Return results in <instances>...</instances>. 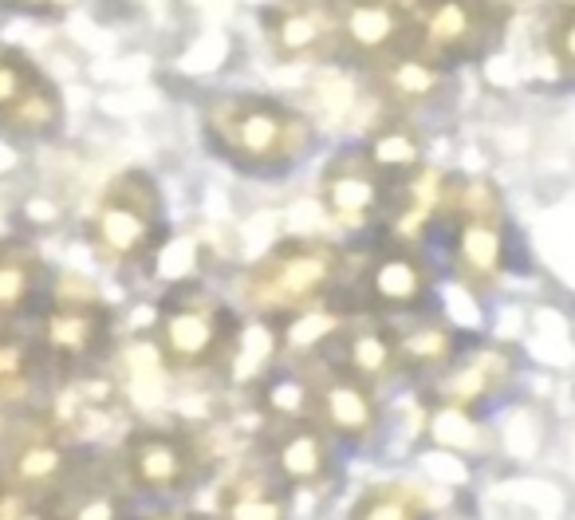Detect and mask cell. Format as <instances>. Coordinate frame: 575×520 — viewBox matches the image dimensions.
I'll use <instances>...</instances> for the list:
<instances>
[{"mask_svg": "<svg viewBox=\"0 0 575 520\" xmlns=\"http://www.w3.org/2000/svg\"><path fill=\"white\" fill-rule=\"evenodd\" d=\"M205 134L233 166L249 174H280L304 162L316 142L312 123L296 107L245 91L217 95L205 107Z\"/></svg>", "mask_w": 575, "mask_h": 520, "instance_id": "6da1fadb", "label": "cell"}, {"mask_svg": "<svg viewBox=\"0 0 575 520\" xmlns=\"http://www.w3.org/2000/svg\"><path fill=\"white\" fill-rule=\"evenodd\" d=\"M339 268H343V257L327 241H312V237L280 241L249 272L245 296L260 316H288V312L327 300V292L339 280Z\"/></svg>", "mask_w": 575, "mask_h": 520, "instance_id": "7a4b0ae2", "label": "cell"}, {"mask_svg": "<svg viewBox=\"0 0 575 520\" xmlns=\"http://www.w3.org/2000/svg\"><path fill=\"white\" fill-rule=\"evenodd\" d=\"M91 241L115 264L146 260L162 241V194L150 174H119L91 213Z\"/></svg>", "mask_w": 575, "mask_h": 520, "instance_id": "3957f363", "label": "cell"}, {"mask_svg": "<svg viewBox=\"0 0 575 520\" xmlns=\"http://www.w3.org/2000/svg\"><path fill=\"white\" fill-rule=\"evenodd\" d=\"M237 331H241L237 316L201 288H178L174 296H166L154 327L166 367L178 371L209 367L221 355H229Z\"/></svg>", "mask_w": 575, "mask_h": 520, "instance_id": "277c9868", "label": "cell"}, {"mask_svg": "<svg viewBox=\"0 0 575 520\" xmlns=\"http://www.w3.org/2000/svg\"><path fill=\"white\" fill-rule=\"evenodd\" d=\"M64 123L60 87L16 48H0V127L20 138H44Z\"/></svg>", "mask_w": 575, "mask_h": 520, "instance_id": "5b68a950", "label": "cell"}, {"mask_svg": "<svg viewBox=\"0 0 575 520\" xmlns=\"http://www.w3.org/2000/svg\"><path fill=\"white\" fill-rule=\"evenodd\" d=\"M386 182L363 150H339L320 178V201L343 229H367L386 209Z\"/></svg>", "mask_w": 575, "mask_h": 520, "instance_id": "8992f818", "label": "cell"}, {"mask_svg": "<svg viewBox=\"0 0 575 520\" xmlns=\"http://www.w3.org/2000/svg\"><path fill=\"white\" fill-rule=\"evenodd\" d=\"M312 418L331 434V442H351V446L371 442L383 422L371 383L355 379L343 367L327 371L323 383L312 387Z\"/></svg>", "mask_w": 575, "mask_h": 520, "instance_id": "52a82bcc", "label": "cell"}, {"mask_svg": "<svg viewBox=\"0 0 575 520\" xmlns=\"http://www.w3.org/2000/svg\"><path fill=\"white\" fill-rule=\"evenodd\" d=\"M130 477L146 493H182L193 481V450L182 434L134 430L127 446Z\"/></svg>", "mask_w": 575, "mask_h": 520, "instance_id": "ba28073f", "label": "cell"}, {"mask_svg": "<svg viewBox=\"0 0 575 520\" xmlns=\"http://www.w3.org/2000/svg\"><path fill=\"white\" fill-rule=\"evenodd\" d=\"M111 316L107 308L87 292V296H60L52 312L44 316V347L64 359V363H83L95 355L107 339Z\"/></svg>", "mask_w": 575, "mask_h": 520, "instance_id": "9c48e42d", "label": "cell"}, {"mask_svg": "<svg viewBox=\"0 0 575 520\" xmlns=\"http://www.w3.org/2000/svg\"><path fill=\"white\" fill-rule=\"evenodd\" d=\"M272 469L288 489H320L331 473V434L316 418H284L272 446Z\"/></svg>", "mask_w": 575, "mask_h": 520, "instance_id": "30bf717a", "label": "cell"}, {"mask_svg": "<svg viewBox=\"0 0 575 520\" xmlns=\"http://www.w3.org/2000/svg\"><path fill=\"white\" fill-rule=\"evenodd\" d=\"M509 379L512 359L505 351L489 347V351H477V355H457L438 379V394H442L449 410L469 414V410H481L489 398H497L509 387Z\"/></svg>", "mask_w": 575, "mask_h": 520, "instance_id": "8fae6325", "label": "cell"}, {"mask_svg": "<svg viewBox=\"0 0 575 520\" xmlns=\"http://www.w3.org/2000/svg\"><path fill=\"white\" fill-rule=\"evenodd\" d=\"M481 8L473 0H426L418 8V44L422 56L453 64L477 48Z\"/></svg>", "mask_w": 575, "mask_h": 520, "instance_id": "7c38bea8", "label": "cell"}, {"mask_svg": "<svg viewBox=\"0 0 575 520\" xmlns=\"http://www.w3.org/2000/svg\"><path fill=\"white\" fill-rule=\"evenodd\" d=\"M367 292L386 312H418L434 296V272L414 249L394 245L390 253H383L371 264Z\"/></svg>", "mask_w": 575, "mask_h": 520, "instance_id": "4fadbf2b", "label": "cell"}, {"mask_svg": "<svg viewBox=\"0 0 575 520\" xmlns=\"http://www.w3.org/2000/svg\"><path fill=\"white\" fill-rule=\"evenodd\" d=\"M406 12L394 8V0H351L339 16V36L355 56L383 60L402 44L406 32Z\"/></svg>", "mask_w": 575, "mask_h": 520, "instance_id": "5bb4252c", "label": "cell"}, {"mask_svg": "<svg viewBox=\"0 0 575 520\" xmlns=\"http://www.w3.org/2000/svg\"><path fill=\"white\" fill-rule=\"evenodd\" d=\"M292 517V497L288 485L280 481L276 469H241L225 493H221V509L217 520H288Z\"/></svg>", "mask_w": 575, "mask_h": 520, "instance_id": "9a60e30c", "label": "cell"}, {"mask_svg": "<svg viewBox=\"0 0 575 520\" xmlns=\"http://www.w3.org/2000/svg\"><path fill=\"white\" fill-rule=\"evenodd\" d=\"M379 64H383L379 67V91L394 107H422L446 91V64H438L430 56H398V60H379Z\"/></svg>", "mask_w": 575, "mask_h": 520, "instance_id": "2e32d148", "label": "cell"}, {"mask_svg": "<svg viewBox=\"0 0 575 520\" xmlns=\"http://www.w3.org/2000/svg\"><path fill=\"white\" fill-rule=\"evenodd\" d=\"M394 351H398V367L414 371V375H442L449 363L461 355V335L457 327L442 320H422L410 331L394 335Z\"/></svg>", "mask_w": 575, "mask_h": 520, "instance_id": "e0dca14e", "label": "cell"}, {"mask_svg": "<svg viewBox=\"0 0 575 520\" xmlns=\"http://www.w3.org/2000/svg\"><path fill=\"white\" fill-rule=\"evenodd\" d=\"M331 24H323V16L312 4H276L264 12V32L268 44L280 60H304L323 44Z\"/></svg>", "mask_w": 575, "mask_h": 520, "instance_id": "ac0fdd59", "label": "cell"}, {"mask_svg": "<svg viewBox=\"0 0 575 520\" xmlns=\"http://www.w3.org/2000/svg\"><path fill=\"white\" fill-rule=\"evenodd\" d=\"M343 371H351L363 383H383L390 371H398V351H394V331L383 324L343 327Z\"/></svg>", "mask_w": 575, "mask_h": 520, "instance_id": "d6986e66", "label": "cell"}, {"mask_svg": "<svg viewBox=\"0 0 575 520\" xmlns=\"http://www.w3.org/2000/svg\"><path fill=\"white\" fill-rule=\"evenodd\" d=\"M363 154L371 158V166L383 174L386 182H402L406 174H414L426 162L422 134L414 127H406V123H383L367 138Z\"/></svg>", "mask_w": 575, "mask_h": 520, "instance_id": "ffe728a7", "label": "cell"}, {"mask_svg": "<svg viewBox=\"0 0 575 520\" xmlns=\"http://www.w3.org/2000/svg\"><path fill=\"white\" fill-rule=\"evenodd\" d=\"M40 292V257L28 245L0 241V320L24 312Z\"/></svg>", "mask_w": 575, "mask_h": 520, "instance_id": "44dd1931", "label": "cell"}, {"mask_svg": "<svg viewBox=\"0 0 575 520\" xmlns=\"http://www.w3.org/2000/svg\"><path fill=\"white\" fill-rule=\"evenodd\" d=\"M347 520H430V505L426 493L410 481H386V485H371Z\"/></svg>", "mask_w": 575, "mask_h": 520, "instance_id": "7402d4cb", "label": "cell"}, {"mask_svg": "<svg viewBox=\"0 0 575 520\" xmlns=\"http://www.w3.org/2000/svg\"><path fill=\"white\" fill-rule=\"evenodd\" d=\"M64 469V450L52 442H36L28 450H20L16 457V477L20 485H52Z\"/></svg>", "mask_w": 575, "mask_h": 520, "instance_id": "603a6c76", "label": "cell"}, {"mask_svg": "<svg viewBox=\"0 0 575 520\" xmlns=\"http://www.w3.org/2000/svg\"><path fill=\"white\" fill-rule=\"evenodd\" d=\"M28 367H32L28 343H24V339H12V335H0V390L24 383Z\"/></svg>", "mask_w": 575, "mask_h": 520, "instance_id": "cb8c5ba5", "label": "cell"}, {"mask_svg": "<svg viewBox=\"0 0 575 520\" xmlns=\"http://www.w3.org/2000/svg\"><path fill=\"white\" fill-rule=\"evenodd\" d=\"M552 56H556L560 71H568L575 79V8H568L560 16V24L552 28Z\"/></svg>", "mask_w": 575, "mask_h": 520, "instance_id": "d4e9b609", "label": "cell"}, {"mask_svg": "<svg viewBox=\"0 0 575 520\" xmlns=\"http://www.w3.org/2000/svg\"><path fill=\"white\" fill-rule=\"evenodd\" d=\"M0 520H48L36 505H28L24 493H4L0 497Z\"/></svg>", "mask_w": 575, "mask_h": 520, "instance_id": "484cf974", "label": "cell"}, {"mask_svg": "<svg viewBox=\"0 0 575 520\" xmlns=\"http://www.w3.org/2000/svg\"><path fill=\"white\" fill-rule=\"evenodd\" d=\"M75 520H119V509H115L111 497H91V501L75 513Z\"/></svg>", "mask_w": 575, "mask_h": 520, "instance_id": "4316f807", "label": "cell"}, {"mask_svg": "<svg viewBox=\"0 0 575 520\" xmlns=\"http://www.w3.org/2000/svg\"><path fill=\"white\" fill-rule=\"evenodd\" d=\"M0 4L12 12H28V16H52L64 0H0Z\"/></svg>", "mask_w": 575, "mask_h": 520, "instance_id": "83f0119b", "label": "cell"}, {"mask_svg": "<svg viewBox=\"0 0 575 520\" xmlns=\"http://www.w3.org/2000/svg\"><path fill=\"white\" fill-rule=\"evenodd\" d=\"M166 520H186V517H166Z\"/></svg>", "mask_w": 575, "mask_h": 520, "instance_id": "f1b7e54d", "label": "cell"}]
</instances>
